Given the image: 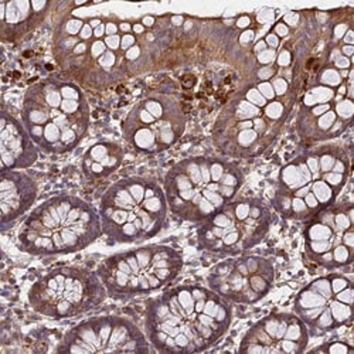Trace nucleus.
Instances as JSON below:
<instances>
[{
	"label": "nucleus",
	"instance_id": "5701e85b",
	"mask_svg": "<svg viewBox=\"0 0 354 354\" xmlns=\"http://www.w3.org/2000/svg\"><path fill=\"white\" fill-rule=\"evenodd\" d=\"M288 33H289V28L283 21L278 23L274 28V35L278 36V37H285V36H288Z\"/></svg>",
	"mask_w": 354,
	"mask_h": 354
},
{
	"label": "nucleus",
	"instance_id": "f3484780",
	"mask_svg": "<svg viewBox=\"0 0 354 354\" xmlns=\"http://www.w3.org/2000/svg\"><path fill=\"white\" fill-rule=\"evenodd\" d=\"M309 336L297 313L275 312L252 324L241 340L240 353L299 354L306 350Z\"/></svg>",
	"mask_w": 354,
	"mask_h": 354
},
{
	"label": "nucleus",
	"instance_id": "39448f33",
	"mask_svg": "<svg viewBox=\"0 0 354 354\" xmlns=\"http://www.w3.org/2000/svg\"><path fill=\"white\" fill-rule=\"evenodd\" d=\"M91 109L78 82L70 77H47L27 88L21 122L40 151L64 155L81 143Z\"/></svg>",
	"mask_w": 354,
	"mask_h": 354
},
{
	"label": "nucleus",
	"instance_id": "6ab92c4d",
	"mask_svg": "<svg viewBox=\"0 0 354 354\" xmlns=\"http://www.w3.org/2000/svg\"><path fill=\"white\" fill-rule=\"evenodd\" d=\"M37 198V185L33 177L19 170H2L0 173V214L2 228L13 224Z\"/></svg>",
	"mask_w": 354,
	"mask_h": 354
},
{
	"label": "nucleus",
	"instance_id": "0eeeda50",
	"mask_svg": "<svg viewBox=\"0 0 354 354\" xmlns=\"http://www.w3.org/2000/svg\"><path fill=\"white\" fill-rule=\"evenodd\" d=\"M101 235V217L93 204L77 196L58 194L28 214L17 240L27 254L51 257L82 251Z\"/></svg>",
	"mask_w": 354,
	"mask_h": 354
},
{
	"label": "nucleus",
	"instance_id": "a211bd4d",
	"mask_svg": "<svg viewBox=\"0 0 354 354\" xmlns=\"http://www.w3.org/2000/svg\"><path fill=\"white\" fill-rule=\"evenodd\" d=\"M37 146L21 121L6 109L0 118V159L2 170L27 169L37 160Z\"/></svg>",
	"mask_w": 354,
	"mask_h": 354
},
{
	"label": "nucleus",
	"instance_id": "4468645a",
	"mask_svg": "<svg viewBox=\"0 0 354 354\" xmlns=\"http://www.w3.org/2000/svg\"><path fill=\"white\" fill-rule=\"evenodd\" d=\"M353 308V278L335 271L310 282L295 299V313L306 324L309 335L332 332L351 323Z\"/></svg>",
	"mask_w": 354,
	"mask_h": 354
},
{
	"label": "nucleus",
	"instance_id": "dca6fc26",
	"mask_svg": "<svg viewBox=\"0 0 354 354\" xmlns=\"http://www.w3.org/2000/svg\"><path fill=\"white\" fill-rule=\"evenodd\" d=\"M275 282L272 261L243 254L217 263L207 277V286L231 304L254 305L271 292Z\"/></svg>",
	"mask_w": 354,
	"mask_h": 354
},
{
	"label": "nucleus",
	"instance_id": "f03ea898",
	"mask_svg": "<svg viewBox=\"0 0 354 354\" xmlns=\"http://www.w3.org/2000/svg\"><path fill=\"white\" fill-rule=\"evenodd\" d=\"M231 322V302L209 286L186 283L147 302L145 330L158 351L193 354L218 343Z\"/></svg>",
	"mask_w": 354,
	"mask_h": 354
},
{
	"label": "nucleus",
	"instance_id": "4be33fe9",
	"mask_svg": "<svg viewBox=\"0 0 354 354\" xmlns=\"http://www.w3.org/2000/svg\"><path fill=\"white\" fill-rule=\"evenodd\" d=\"M315 351H328V353H339V354H344V353H353V347L340 343V342H335V343H326L323 344L322 347L315 348Z\"/></svg>",
	"mask_w": 354,
	"mask_h": 354
},
{
	"label": "nucleus",
	"instance_id": "1a4fd4ad",
	"mask_svg": "<svg viewBox=\"0 0 354 354\" xmlns=\"http://www.w3.org/2000/svg\"><path fill=\"white\" fill-rule=\"evenodd\" d=\"M183 268L182 254L169 245H142L108 257L100 267L108 297L131 299L169 286Z\"/></svg>",
	"mask_w": 354,
	"mask_h": 354
},
{
	"label": "nucleus",
	"instance_id": "2eb2a0df",
	"mask_svg": "<svg viewBox=\"0 0 354 354\" xmlns=\"http://www.w3.org/2000/svg\"><path fill=\"white\" fill-rule=\"evenodd\" d=\"M149 340L136 324L121 316H98L81 322L58 346L60 353L106 354L149 351Z\"/></svg>",
	"mask_w": 354,
	"mask_h": 354
},
{
	"label": "nucleus",
	"instance_id": "f8f14e48",
	"mask_svg": "<svg viewBox=\"0 0 354 354\" xmlns=\"http://www.w3.org/2000/svg\"><path fill=\"white\" fill-rule=\"evenodd\" d=\"M186 124V111L180 100L158 90L132 106L122 122V135L138 153L158 155L179 142Z\"/></svg>",
	"mask_w": 354,
	"mask_h": 354
},
{
	"label": "nucleus",
	"instance_id": "f257e3e1",
	"mask_svg": "<svg viewBox=\"0 0 354 354\" xmlns=\"http://www.w3.org/2000/svg\"><path fill=\"white\" fill-rule=\"evenodd\" d=\"M155 41L156 33H135L127 21H85L70 15L55 28L54 55L74 81L104 86L142 68L139 63L145 54L152 57Z\"/></svg>",
	"mask_w": 354,
	"mask_h": 354
},
{
	"label": "nucleus",
	"instance_id": "6e6552de",
	"mask_svg": "<svg viewBox=\"0 0 354 354\" xmlns=\"http://www.w3.org/2000/svg\"><path fill=\"white\" fill-rule=\"evenodd\" d=\"M102 234L115 243L151 240L165 228L169 205L163 186L152 177L129 176L115 182L100 203Z\"/></svg>",
	"mask_w": 354,
	"mask_h": 354
},
{
	"label": "nucleus",
	"instance_id": "aec40b11",
	"mask_svg": "<svg viewBox=\"0 0 354 354\" xmlns=\"http://www.w3.org/2000/svg\"><path fill=\"white\" fill-rule=\"evenodd\" d=\"M48 2H27V0H12L0 3V33L3 40H16L27 35L44 19Z\"/></svg>",
	"mask_w": 354,
	"mask_h": 354
},
{
	"label": "nucleus",
	"instance_id": "ddd939ff",
	"mask_svg": "<svg viewBox=\"0 0 354 354\" xmlns=\"http://www.w3.org/2000/svg\"><path fill=\"white\" fill-rule=\"evenodd\" d=\"M308 259L317 267L339 271L354 261L353 204L335 203L306 220L304 232Z\"/></svg>",
	"mask_w": 354,
	"mask_h": 354
},
{
	"label": "nucleus",
	"instance_id": "412c9836",
	"mask_svg": "<svg viewBox=\"0 0 354 354\" xmlns=\"http://www.w3.org/2000/svg\"><path fill=\"white\" fill-rule=\"evenodd\" d=\"M124 149L115 142H98L88 149L81 162L84 176L90 182L104 180L121 167Z\"/></svg>",
	"mask_w": 354,
	"mask_h": 354
},
{
	"label": "nucleus",
	"instance_id": "7ed1b4c3",
	"mask_svg": "<svg viewBox=\"0 0 354 354\" xmlns=\"http://www.w3.org/2000/svg\"><path fill=\"white\" fill-rule=\"evenodd\" d=\"M295 101L297 90L283 77L250 81L228 100L217 118L213 131L217 149L234 159L261 156L279 136Z\"/></svg>",
	"mask_w": 354,
	"mask_h": 354
},
{
	"label": "nucleus",
	"instance_id": "423d86ee",
	"mask_svg": "<svg viewBox=\"0 0 354 354\" xmlns=\"http://www.w3.org/2000/svg\"><path fill=\"white\" fill-rule=\"evenodd\" d=\"M244 174L237 162L218 156H192L174 163L165 176L169 210L182 220L203 223L237 198Z\"/></svg>",
	"mask_w": 354,
	"mask_h": 354
},
{
	"label": "nucleus",
	"instance_id": "20e7f679",
	"mask_svg": "<svg viewBox=\"0 0 354 354\" xmlns=\"http://www.w3.org/2000/svg\"><path fill=\"white\" fill-rule=\"evenodd\" d=\"M350 173L351 156L344 147H308L281 169L274 209L283 218L306 221L337 201Z\"/></svg>",
	"mask_w": 354,
	"mask_h": 354
},
{
	"label": "nucleus",
	"instance_id": "9b49d317",
	"mask_svg": "<svg viewBox=\"0 0 354 354\" xmlns=\"http://www.w3.org/2000/svg\"><path fill=\"white\" fill-rule=\"evenodd\" d=\"M108 292L97 272L82 267H58L40 277L28 290V304L40 315L62 320L98 308Z\"/></svg>",
	"mask_w": 354,
	"mask_h": 354
},
{
	"label": "nucleus",
	"instance_id": "9d476101",
	"mask_svg": "<svg viewBox=\"0 0 354 354\" xmlns=\"http://www.w3.org/2000/svg\"><path fill=\"white\" fill-rule=\"evenodd\" d=\"M272 214L258 197L234 198L200 223L197 241L201 250L230 258L257 247L271 228Z\"/></svg>",
	"mask_w": 354,
	"mask_h": 354
}]
</instances>
